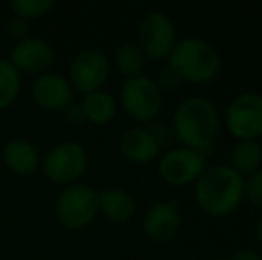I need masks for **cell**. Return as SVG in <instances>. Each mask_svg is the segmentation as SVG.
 <instances>
[{
	"label": "cell",
	"mask_w": 262,
	"mask_h": 260,
	"mask_svg": "<svg viewBox=\"0 0 262 260\" xmlns=\"http://www.w3.org/2000/svg\"><path fill=\"white\" fill-rule=\"evenodd\" d=\"M220 127L221 118L216 104L200 94L184 98L171 118V132L180 146L193 148L204 155L212 150Z\"/></svg>",
	"instance_id": "obj_1"
},
{
	"label": "cell",
	"mask_w": 262,
	"mask_h": 260,
	"mask_svg": "<svg viewBox=\"0 0 262 260\" xmlns=\"http://www.w3.org/2000/svg\"><path fill=\"white\" fill-rule=\"evenodd\" d=\"M194 200L210 218H227L245 201V178L228 164H212L194 182Z\"/></svg>",
	"instance_id": "obj_2"
},
{
	"label": "cell",
	"mask_w": 262,
	"mask_h": 260,
	"mask_svg": "<svg viewBox=\"0 0 262 260\" xmlns=\"http://www.w3.org/2000/svg\"><path fill=\"white\" fill-rule=\"evenodd\" d=\"M166 61L180 79L193 84L210 82L221 72V57L216 46L196 36L177 39Z\"/></svg>",
	"instance_id": "obj_3"
},
{
	"label": "cell",
	"mask_w": 262,
	"mask_h": 260,
	"mask_svg": "<svg viewBox=\"0 0 262 260\" xmlns=\"http://www.w3.org/2000/svg\"><path fill=\"white\" fill-rule=\"evenodd\" d=\"M55 216L68 230H84L98 216V191L90 184L66 185L55 198Z\"/></svg>",
	"instance_id": "obj_4"
},
{
	"label": "cell",
	"mask_w": 262,
	"mask_h": 260,
	"mask_svg": "<svg viewBox=\"0 0 262 260\" xmlns=\"http://www.w3.org/2000/svg\"><path fill=\"white\" fill-rule=\"evenodd\" d=\"M88 150L79 141H62L41 157V168L47 178L57 185H72L79 182V178L88 170Z\"/></svg>",
	"instance_id": "obj_5"
},
{
	"label": "cell",
	"mask_w": 262,
	"mask_h": 260,
	"mask_svg": "<svg viewBox=\"0 0 262 260\" xmlns=\"http://www.w3.org/2000/svg\"><path fill=\"white\" fill-rule=\"evenodd\" d=\"M120 100L132 120L150 123L157 120L162 109V91L152 77L143 73L125 80L120 91Z\"/></svg>",
	"instance_id": "obj_6"
},
{
	"label": "cell",
	"mask_w": 262,
	"mask_h": 260,
	"mask_svg": "<svg viewBox=\"0 0 262 260\" xmlns=\"http://www.w3.org/2000/svg\"><path fill=\"white\" fill-rule=\"evenodd\" d=\"M225 127L235 141L262 137V94L246 91L230 100L225 111Z\"/></svg>",
	"instance_id": "obj_7"
},
{
	"label": "cell",
	"mask_w": 262,
	"mask_h": 260,
	"mask_svg": "<svg viewBox=\"0 0 262 260\" xmlns=\"http://www.w3.org/2000/svg\"><path fill=\"white\" fill-rule=\"evenodd\" d=\"M207 168L205 155L187 146H173L159 159V175L171 187H186L200 178Z\"/></svg>",
	"instance_id": "obj_8"
},
{
	"label": "cell",
	"mask_w": 262,
	"mask_h": 260,
	"mask_svg": "<svg viewBox=\"0 0 262 260\" xmlns=\"http://www.w3.org/2000/svg\"><path fill=\"white\" fill-rule=\"evenodd\" d=\"M177 43V29L173 20L162 11H150L145 14L138 29V45L146 59L164 61Z\"/></svg>",
	"instance_id": "obj_9"
},
{
	"label": "cell",
	"mask_w": 262,
	"mask_h": 260,
	"mask_svg": "<svg viewBox=\"0 0 262 260\" xmlns=\"http://www.w3.org/2000/svg\"><path fill=\"white\" fill-rule=\"evenodd\" d=\"M111 75V61L105 52L98 49H84L72 59L68 68V80L73 91L82 94L104 89Z\"/></svg>",
	"instance_id": "obj_10"
},
{
	"label": "cell",
	"mask_w": 262,
	"mask_h": 260,
	"mask_svg": "<svg viewBox=\"0 0 262 260\" xmlns=\"http://www.w3.org/2000/svg\"><path fill=\"white\" fill-rule=\"evenodd\" d=\"M11 64L24 75H41L49 72L54 61V49L47 39L38 36H29V38L16 41L9 50Z\"/></svg>",
	"instance_id": "obj_11"
},
{
	"label": "cell",
	"mask_w": 262,
	"mask_h": 260,
	"mask_svg": "<svg viewBox=\"0 0 262 260\" xmlns=\"http://www.w3.org/2000/svg\"><path fill=\"white\" fill-rule=\"evenodd\" d=\"M180 228L179 201L168 200L154 203L143 216V232L152 243L166 244Z\"/></svg>",
	"instance_id": "obj_12"
},
{
	"label": "cell",
	"mask_w": 262,
	"mask_h": 260,
	"mask_svg": "<svg viewBox=\"0 0 262 260\" xmlns=\"http://www.w3.org/2000/svg\"><path fill=\"white\" fill-rule=\"evenodd\" d=\"M32 100L45 111H62L73 102V87L68 77L55 72H45L32 82Z\"/></svg>",
	"instance_id": "obj_13"
},
{
	"label": "cell",
	"mask_w": 262,
	"mask_h": 260,
	"mask_svg": "<svg viewBox=\"0 0 262 260\" xmlns=\"http://www.w3.org/2000/svg\"><path fill=\"white\" fill-rule=\"evenodd\" d=\"M2 160L11 173L18 177L34 175L41 168V153L27 137H13L2 150Z\"/></svg>",
	"instance_id": "obj_14"
},
{
	"label": "cell",
	"mask_w": 262,
	"mask_h": 260,
	"mask_svg": "<svg viewBox=\"0 0 262 260\" xmlns=\"http://www.w3.org/2000/svg\"><path fill=\"white\" fill-rule=\"evenodd\" d=\"M121 155L134 164H150L161 153V145L146 127L127 129L118 139Z\"/></svg>",
	"instance_id": "obj_15"
},
{
	"label": "cell",
	"mask_w": 262,
	"mask_h": 260,
	"mask_svg": "<svg viewBox=\"0 0 262 260\" xmlns=\"http://www.w3.org/2000/svg\"><path fill=\"white\" fill-rule=\"evenodd\" d=\"M136 200L128 191L120 187H105L98 191V214L116 225L130 221L136 214Z\"/></svg>",
	"instance_id": "obj_16"
},
{
	"label": "cell",
	"mask_w": 262,
	"mask_h": 260,
	"mask_svg": "<svg viewBox=\"0 0 262 260\" xmlns=\"http://www.w3.org/2000/svg\"><path fill=\"white\" fill-rule=\"evenodd\" d=\"M80 104H82L86 122L93 123V125H107V123L113 122L118 112L116 100L105 89L84 94Z\"/></svg>",
	"instance_id": "obj_17"
},
{
	"label": "cell",
	"mask_w": 262,
	"mask_h": 260,
	"mask_svg": "<svg viewBox=\"0 0 262 260\" xmlns=\"http://www.w3.org/2000/svg\"><path fill=\"white\" fill-rule=\"evenodd\" d=\"M243 178L250 177L262 168V150L259 141H237L230 150V164Z\"/></svg>",
	"instance_id": "obj_18"
},
{
	"label": "cell",
	"mask_w": 262,
	"mask_h": 260,
	"mask_svg": "<svg viewBox=\"0 0 262 260\" xmlns=\"http://www.w3.org/2000/svg\"><path fill=\"white\" fill-rule=\"evenodd\" d=\"M114 66L127 79L143 75L146 66V56L141 46L134 41H125L114 50Z\"/></svg>",
	"instance_id": "obj_19"
},
{
	"label": "cell",
	"mask_w": 262,
	"mask_h": 260,
	"mask_svg": "<svg viewBox=\"0 0 262 260\" xmlns=\"http://www.w3.org/2000/svg\"><path fill=\"white\" fill-rule=\"evenodd\" d=\"M21 91V73L9 59L0 57V111L11 107Z\"/></svg>",
	"instance_id": "obj_20"
},
{
	"label": "cell",
	"mask_w": 262,
	"mask_h": 260,
	"mask_svg": "<svg viewBox=\"0 0 262 260\" xmlns=\"http://www.w3.org/2000/svg\"><path fill=\"white\" fill-rule=\"evenodd\" d=\"M55 7L54 0H13L11 2V11L16 16L24 18L27 21L38 20L49 14Z\"/></svg>",
	"instance_id": "obj_21"
},
{
	"label": "cell",
	"mask_w": 262,
	"mask_h": 260,
	"mask_svg": "<svg viewBox=\"0 0 262 260\" xmlns=\"http://www.w3.org/2000/svg\"><path fill=\"white\" fill-rule=\"evenodd\" d=\"M245 200L262 210V168L245 178Z\"/></svg>",
	"instance_id": "obj_22"
},
{
	"label": "cell",
	"mask_w": 262,
	"mask_h": 260,
	"mask_svg": "<svg viewBox=\"0 0 262 260\" xmlns=\"http://www.w3.org/2000/svg\"><path fill=\"white\" fill-rule=\"evenodd\" d=\"M29 23H31V21H27V20H24V18L16 16V14H13L6 23L7 36L13 38L14 41H21V39L29 38Z\"/></svg>",
	"instance_id": "obj_23"
},
{
	"label": "cell",
	"mask_w": 262,
	"mask_h": 260,
	"mask_svg": "<svg viewBox=\"0 0 262 260\" xmlns=\"http://www.w3.org/2000/svg\"><path fill=\"white\" fill-rule=\"evenodd\" d=\"M154 80H156V84L159 86V89L161 91H173L180 86V82H182V79H180V77L177 75L169 66L162 68L161 72H159L157 79H154Z\"/></svg>",
	"instance_id": "obj_24"
},
{
	"label": "cell",
	"mask_w": 262,
	"mask_h": 260,
	"mask_svg": "<svg viewBox=\"0 0 262 260\" xmlns=\"http://www.w3.org/2000/svg\"><path fill=\"white\" fill-rule=\"evenodd\" d=\"M62 114H64V120L72 125H79V123H84L86 118H84V109L80 102L73 100L72 104H68L64 109H62Z\"/></svg>",
	"instance_id": "obj_25"
},
{
	"label": "cell",
	"mask_w": 262,
	"mask_h": 260,
	"mask_svg": "<svg viewBox=\"0 0 262 260\" xmlns=\"http://www.w3.org/2000/svg\"><path fill=\"white\" fill-rule=\"evenodd\" d=\"M146 129L152 132V135L157 139V143L161 145V148H162V145H164V143H168L171 127H168L164 122H157V120H154V122L148 123V127H146Z\"/></svg>",
	"instance_id": "obj_26"
},
{
	"label": "cell",
	"mask_w": 262,
	"mask_h": 260,
	"mask_svg": "<svg viewBox=\"0 0 262 260\" xmlns=\"http://www.w3.org/2000/svg\"><path fill=\"white\" fill-rule=\"evenodd\" d=\"M230 260H262V255L253 250H237L230 255Z\"/></svg>",
	"instance_id": "obj_27"
},
{
	"label": "cell",
	"mask_w": 262,
	"mask_h": 260,
	"mask_svg": "<svg viewBox=\"0 0 262 260\" xmlns=\"http://www.w3.org/2000/svg\"><path fill=\"white\" fill-rule=\"evenodd\" d=\"M255 235H257V239H259V243L262 244V214L259 216V219H257V223H255Z\"/></svg>",
	"instance_id": "obj_28"
},
{
	"label": "cell",
	"mask_w": 262,
	"mask_h": 260,
	"mask_svg": "<svg viewBox=\"0 0 262 260\" xmlns=\"http://www.w3.org/2000/svg\"><path fill=\"white\" fill-rule=\"evenodd\" d=\"M217 260H230V257H220Z\"/></svg>",
	"instance_id": "obj_29"
},
{
	"label": "cell",
	"mask_w": 262,
	"mask_h": 260,
	"mask_svg": "<svg viewBox=\"0 0 262 260\" xmlns=\"http://www.w3.org/2000/svg\"><path fill=\"white\" fill-rule=\"evenodd\" d=\"M259 145H260V150H262V137L259 139Z\"/></svg>",
	"instance_id": "obj_30"
}]
</instances>
